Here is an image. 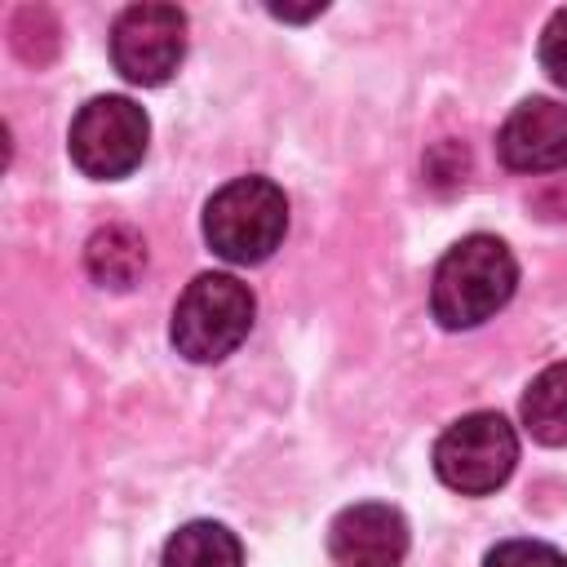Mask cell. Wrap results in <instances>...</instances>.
<instances>
[{
  "label": "cell",
  "instance_id": "1",
  "mask_svg": "<svg viewBox=\"0 0 567 567\" xmlns=\"http://www.w3.org/2000/svg\"><path fill=\"white\" fill-rule=\"evenodd\" d=\"M514 284H518L514 252L496 235H465L443 252L434 270L430 310L452 332L478 328L514 297Z\"/></svg>",
  "mask_w": 567,
  "mask_h": 567
},
{
  "label": "cell",
  "instance_id": "2",
  "mask_svg": "<svg viewBox=\"0 0 567 567\" xmlns=\"http://www.w3.org/2000/svg\"><path fill=\"white\" fill-rule=\"evenodd\" d=\"M288 235V199L270 177H235L204 208V239L221 261L257 266Z\"/></svg>",
  "mask_w": 567,
  "mask_h": 567
},
{
  "label": "cell",
  "instance_id": "3",
  "mask_svg": "<svg viewBox=\"0 0 567 567\" xmlns=\"http://www.w3.org/2000/svg\"><path fill=\"white\" fill-rule=\"evenodd\" d=\"M252 292L235 275H199L186 284V292L173 306V346L190 363H217L239 350V341L252 328Z\"/></svg>",
  "mask_w": 567,
  "mask_h": 567
},
{
  "label": "cell",
  "instance_id": "4",
  "mask_svg": "<svg viewBox=\"0 0 567 567\" xmlns=\"http://www.w3.org/2000/svg\"><path fill=\"white\" fill-rule=\"evenodd\" d=\"M146 142H151V120H146V111H142L133 97L106 93V97H89V102L75 111L66 151H71V164H75L84 177L115 182V177H128V173L142 164Z\"/></svg>",
  "mask_w": 567,
  "mask_h": 567
},
{
  "label": "cell",
  "instance_id": "5",
  "mask_svg": "<svg viewBox=\"0 0 567 567\" xmlns=\"http://www.w3.org/2000/svg\"><path fill=\"white\" fill-rule=\"evenodd\" d=\"M518 465V434L501 412H470L434 443V474L461 496L496 492Z\"/></svg>",
  "mask_w": 567,
  "mask_h": 567
},
{
  "label": "cell",
  "instance_id": "6",
  "mask_svg": "<svg viewBox=\"0 0 567 567\" xmlns=\"http://www.w3.org/2000/svg\"><path fill=\"white\" fill-rule=\"evenodd\" d=\"M186 58V13L177 4H128L111 27V62L128 84L155 89Z\"/></svg>",
  "mask_w": 567,
  "mask_h": 567
},
{
  "label": "cell",
  "instance_id": "7",
  "mask_svg": "<svg viewBox=\"0 0 567 567\" xmlns=\"http://www.w3.org/2000/svg\"><path fill=\"white\" fill-rule=\"evenodd\" d=\"M328 554L337 567H399L408 554V518L394 505L359 501L332 518Z\"/></svg>",
  "mask_w": 567,
  "mask_h": 567
},
{
  "label": "cell",
  "instance_id": "8",
  "mask_svg": "<svg viewBox=\"0 0 567 567\" xmlns=\"http://www.w3.org/2000/svg\"><path fill=\"white\" fill-rule=\"evenodd\" d=\"M496 151H501V164L514 173L567 168V106L549 97L518 102L496 133Z\"/></svg>",
  "mask_w": 567,
  "mask_h": 567
},
{
  "label": "cell",
  "instance_id": "9",
  "mask_svg": "<svg viewBox=\"0 0 567 567\" xmlns=\"http://www.w3.org/2000/svg\"><path fill=\"white\" fill-rule=\"evenodd\" d=\"M84 270L102 288H133L146 270V239L133 226H102L84 244Z\"/></svg>",
  "mask_w": 567,
  "mask_h": 567
},
{
  "label": "cell",
  "instance_id": "10",
  "mask_svg": "<svg viewBox=\"0 0 567 567\" xmlns=\"http://www.w3.org/2000/svg\"><path fill=\"white\" fill-rule=\"evenodd\" d=\"M159 567H244V545L226 523L195 518L168 536Z\"/></svg>",
  "mask_w": 567,
  "mask_h": 567
},
{
  "label": "cell",
  "instance_id": "11",
  "mask_svg": "<svg viewBox=\"0 0 567 567\" xmlns=\"http://www.w3.org/2000/svg\"><path fill=\"white\" fill-rule=\"evenodd\" d=\"M523 425L545 447L567 443V359L549 363L545 372L532 377V385L523 394Z\"/></svg>",
  "mask_w": 567,
  "mask_h": 567
},
{
  "label": "cell",
  "instance_id": "12",
  "mask_svg": "<svg viewBox=\"0 0 567 567\" xmlns=\"http://www.w3.org/2000/svg\"><path fill=\"white\" fill-rule=\"evenodd\" d=\"M483 567H567V558L545 540H505L483 558Z\"/></svg>",
  "mask_w": 567,
  "mask_h": 567
},
{
  "label": "cell",
  "instance_id": "13",
  "mask_svg": "<svg viewBox=\"0 0 567 567\" xmlns=\"http://www.w3.org/2000/svg\"><path fill=\"white\" fill-rule=\"evenodd\" d=\"M540 66L549 71L554 84L567 89V9H558L540 31Z\"/></svg>",
  "mask_w": 567,
  "mask_h": 567
},
{
  "label": "cell",
  "instance_id": "14",
  "mask_svg": "<svg viewBox=\"0 0 567 567\" xmlns=\"http://www.w3.org/2000/svg\"><path fill=\"white\" fill-rule=\"evenodd\" d=\"M275 18H288V22H306V18H315V13H323V4H310V9H270Z\"/></svg>",
  "mask_w": 567,
  "mask_h": 567
}]
</instances>
